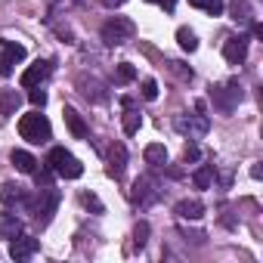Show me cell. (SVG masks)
<instances>
[{
    "instance_id": "obj_1",
    "label": "cell",
    "mask_w": 263,
    "mask_h": 263,
    "mask_svg": "<svg viewBox=\"0 0 263 263\" xmlns=\"http://www.w3.org/2000/svg\"><path fill=\"white\" fill-rule=\"evenodd\" d=\"M19 134H22V140H28V143H34V146H41V143H50L53 127H50L47 115L31 111V115H22V118H19Z\"/></svg>"
},
{
    "instance_id": "obj_2",
    "label": "cell",
    "mask_w": 263,
    "mask_h": 263,
    "mask_svg": "<svg viewBox=\"0 0 263 263\" xmlns=\"http://www.w3.org/2000/svg\"><path fill=\"white\" fill-rule=\"evenodd\" d=\"M47 167H50L56 177H65V180H78V177L84 174V164H81L71 152H65L62 146L50 149V155H47Z\"/></svg>"
},
{
    "instance_id": "obj_3",
    "label": "cell",
    "mask_w": 263,
    "mask_h": 263,
    "mask_svg": "<svg viewBox=\"0 0 263 263\" xmlns=\"http://www.w3.org/2000/svg\"><path fill=\"white\" fill-rule=\"evenodd\" d=\"M59 201H62L59 189H53V186H41V189H37V198H31V214H34V220H37L41 226H47V223L53 220Z\"/></svg>"
},
{
    "instance_id": "obj_4",
    "label": "cell",
    "mask_w": 263,
    "mask_h": 263,
    "mask_svg": "<svg viewBox=\"0 0 263 263\" xmlns=\"http://www.w3.org/2000/svg\"><path fill=\"white\" fill-rule=\"evenodd\" d=\"M134 22L130 19H124V16H111L105 25H102V41L108 44V47H121V44H127L130 37H134Z\"/></svg>"
},
{
    "instance_id": "obj_5",
    "label": "cell",
    "mask_w": 263,
    "mask_h": 263,
    "mask_svg": "<svg viewBox=\"0 0 263 263\" xmlns=\"http://www.w3.org/2000/svg\"><path fill=\"white\" fill-rule=\"evenodd\" d=\"M174 127L180 130L186 140H201L208 134L211 121H208V115H177L174 118Z\"/></svg>"
},
{
    "instance_id": "obj_6",
    "label": "cell",
    "mask_w": 263,
    "mask_h": 263,
    "mask_svg": "<svg viewBox=\"0 0 263 263\" xmlns=\"http://www.w3.org/2000/svg\"><path fill=\"white\" fill-rule=\"evenodd\" d=\"M25 59V47L16 41H0V78H10L13 68Z\"/></svg>"
},
{
    "instance_id": "obj_7",
    "label": "cell",
    "mask_w": 263,
    "mask_h": 263,
    "mask_svg": "<svg viewBox=\"0 0 263 263\" xmlns=\"http://www.w3.org/2000/svg\"><path fill=\"white\" fill-rule=\"evenodd\" d=\"M0 201L7 208H16V211H31V195L19 183H4L0 186Z\"/></svg>"
},
{
    "instance_id": "obj_8",
    "label": "cell",
    "mask_w": 263,
    "mask_h": 263,
    "mask_svg": "<svg viewBox=\"0 0 263 263\" xmlns=\"http://www.w3.org/2000/svg\"><path fill=\"white\" fill-rule=\"evenodd\" d=\"M211 99H214V105H217L220 111H232L235 102H241V87H238L235 81H229L226 87H214V90H211Z\"/></svg>"
},
{
    "instance_id": "obj_9",
    "label": "cell",
    "mask_w": 263,
    "mask_h": 263,
    "mask_svg": "<svg viewBox=\"0 0 263 263\" xmlns=\"http://www.w3.org/2000/svg\"><path fill=\"white\" fill-rule=\"evenodd\" d=\"M37 248H41V241L37 238H31V235H16V238H10V257L16 260V263H22V260H31L34 254H37Z\"/></svg>"
},
{
    "instance_id": "obj_10",
    "label": "cell",
    "mask_w": 263,
    "mask_h": 263,
    "mask_svg": "<svg viewBox=\"0 0 263 263\" xmlns=\"http://www.w3.org/2000/svg\"><path fill=\"white\" fill-rule=\"evenodd\" d=\"M130 198H134L140 208H146V204H152L158 198V189H155V183L149 177H137L134 180V189H130Z\"/></svg>"
},
{
    "instance_id": "obj_11",
    "label": "cell",
    "mask_w": 263,
    "mask_h": 263,
    "mask_svg": "<svg viewBox=\"0 0 263 263\" xmlns=\"http://www.w3.org/2000/svg\"><path fill=\"white\" fill-rule=\"evenodd\" d=\"M245 56H248V37H245V34H235V37H229V41L223 44V59H226L229 65H241Z\"/></svg>"
},
{
    "instance_id": "obj_12",
    "label": "cell",
    "mask_w": 263,
    "mask_h": 263,
    "mask_svg": "<svg viewBox=\"0 0 263 263\" xmlns=\"http://www.w3.org/2000/svg\"><path fill=\"white\" fill-rule=\"evenodd\" d=\"M47 74H50V62H47V59H37V62H31V65L22 71L19 84H22L25 90H31V87H37V84H44Z\"/></svg>"
},
{
    "instance_id": "obj_13",
    "label": "cell",
    "mask_w": 263,
    "mask_h": 263,
    "mask_svg": "<svg viewBox=\"0 0 263 263\" xmlns=\"http://www.w3.org/2000/svg\"><path fill=\"white\" fill-rule=\"evenodd\" d=\"M174 214H177L180 220H201V217H204V204H201L198 198H183V201H177Z\"/></svg>"
},
{
    "instance_id": "obj_14",
    "label": "cell",
    "mask_w": 263,
    "mask_h": 263,
    "mask_svg": "<svg viewBox=\"0 0 263 263\" xmlns=\"http://www.w3.org/2000/svg\"><path fill=\"white\" fill-rule=\"evenodd\" d=\"M124 167H127V149H124L121 143H115V146L108 149V174L118 180V177L124 174Z\"/></svg>"
},
{
    "instance_id": "obj_15",
    "label": "cell",
    "mask_w": 263,
    "mask_h": 263,
    "mask_svg": "<svg viewBox=\"0 0 263 263\" xmlns=\"http://www.w3.org/2000/svg\"><path fill=\"white\" fill-rule=\"evenodd\" d=\"M19 105H22V93L19 90H10V87L0 90V115H16Z\"/></svg>"
},
{
    "instance_id": "obj_16",
    "label": "cell",
    "mask_w": 263,
    "mask_h": 263,
    "mask_svg": "<svg viewBox=\"0 0 263 263\" xmlns=\"http://www.w3.org/2000/svg\"><path fill=\"white\" fill-rule=\"evenodd\" d=\"M62 115H65V124H68V130H71V137H74V140H84V137H87V124H84V118H81L71 105H65Z\"/></svg>"
},
{
    "instance_id": "obj_17",
    "label": "cell",
    "mask_w": 263,
    "mask_h": 263,
    "mask_svg": "<svg viewBox=\"0 0 263 263\" xmlns=\"http://www.w3.org/2000/svg\"><path fill=\"white\" fill-rule=\"evenodd\" d=\"M10 161H13V167H16V171H22V174H34V171H37V158H34L31 152L16 149V152L10 155Z\"/></svg>"
},
{
    "instance_id": "obj_18",
    "label": "cell",
    "mask_w": 263,
    "mask_h": 263,
    "mask_svg": "<svg viewBox=\"0 0 263 263\" xmlns=\"http://www.w3.org/2000/svg\"><path fill=\"white\" fill-rule=\"evenodd\" d=\"M22 232V220L16 214H0V238H16Z\"/></svg>"
},
{
    "instance_id": "obj_19",
    "label": "cell",
    "mask_w": 263,
    "mask_h": 263,
    "mask_svg": "<svg viewBox=\"0 0 263 263\" xmlns=\"http://www.w3.org/2000/svg\"><path fill=\"white\" fill-rule=\"evenodd\" d=\"M143 158H146V164H152V167H164V164H167V149H164L161 143H152V146H146Z\"/></svg>"
},
{
    "instance_id": "obj_20",
    "label": "cell",
    "mask_w": 263,
    "mask_h": 263,
    "mask_svg": "<svg viewBox=\"0 0 263 263\" xmlns=\"http://www.w3.org/2000/svg\"><path fill=\"white\" fill-rule=\"evenodd\" d=\"M121 124H124V134H127V137H134V134H140V127H143V115H140L137 108H124Z\"/></svg>"
},
{
    "instance_id": "obj_21",
    "label": "cell",
    "mask_w": 263,
    "mask_h": 263,
    "mask_svg": "<svg viewBox=\"0 0 263 263\" xmlns=\"http://www.w3.org/2000/svg\"><path fill=\"white\" fill-rule=\"evenodd\" d=\"M211 183H214V167H211V164H201V167L192 174V186H195V189H211Z\"/></svg>"
},
{
    "instance_id": "obj_22",
    "label": "cell",
    "mask_w": 263,
    "mask_h": 263,
    "mask_svg": "<svg viewBox=\"0 0 263 263\" xmlns=\"http://www.w3.org/2000/svg\"><path fill=\"white\" fill-rule=\"evenodd\" d=\"M177 44H180L186 53H195V50H198V37H195L192 28H177Z\"/></svg>"
},
{
    "instance_id": "obj_23",
    "label": "cell",
    "mask_w": 263,
    "mask_h": 263,
    "mask_svg": "<svg viewBox=\"0 0 263 263\" xmlns=\"http://www.w3.org/2000/svg\"><path fill=\"white\" fill-rule=\"evenodd\" d=\"M192 7H198V10H204L208 16H220L223 13V0H189Z\"/></svg>"
},
{
    "instance_id": "obj_24",
    "label": "cell",
    "mask_w": 263,
    "mask_h": 263,
    "mask_svg": "<svg viewBox=\"0 0 263 263\" xmlns=\"http://www.w3.org/2000/svg\"><path fill=\"white\" fill-rule=\"evenodd\" d=\"M115 78H118V84H130V81H137V68L130 65V62H121L118 71H115Z\"/></svg>"
},
{
    "instance_id": "obj_25",
    "label": "cell",
    "mask_w": 263,
    "mask_h": 263,
    "mask_svg": "<svg viewBox=\"0 0 263 263\" xmlns=\"http://www.w3.org/2000/svg\"><path fill=\"white\" fill-rule=\"evenodd\" d=\"M140 93H143V99H149V102H152V99H158V84H155L152 78H146V81H143V87H140Z\"/></svg>"
},
{
    "instance_id": "obj_26",
    "label": "cell",
    "mask_w": 263,
    "mask_h": 263,
    "mask_svg": "<svg viewBox=\"0 0 263 263\" xmlns=\"http://www.w3.org/2000/svg\"><path fill=\"white\" fill-rule=\"evenodd\" d=\"M28 99H31V105H34V108H44V105H47V90H41V84H37V87H31Z\"/></svg>"
},
{
    "instance_id": "obj_27",
    "label": "cell",
    "mask_w": 263,
    "mask_h": 263,
    "mask_svg": "<svg viewBox=\"0 0 263 263\" xmlns=\"http://www.w3.org/2000/svg\"><path fill=\"white\" fill-rule=\"evenodd\" d=\"M81 204H84V208H93L96 214H102V211H105V208H102V201H99L93 192H81Z\"/></svg>"
},
{
    "instance_id": "obj_28",
    "label": "cell",
    "mask_w": 263,
    "mask_h": 263,
    "mask_svg": "<svg viewBox=\"0 0 263 263\" xmlns=\"http://www.w3.org/2000/svg\"><path fill=\"white\" fill-rule=\"evenodd\" d=\"M134 241H137V248H143V245L149 241V223H146V220L137 223V229H134Z\"/></svg>"
},
{
    "instance_id": "obj_29",
    "label": "cell",
    "mask_w": 263,
    "mask_h": 263,
    "mask_svg": "<svg viewBox=\"0 0 263 263\" xmlns=\"http://www.w3.org/2000/svg\"><path fill=\"white\" fill-rule=\"evenodd\" d=\"M232 19H235V22H248V19H251V16H248V4H245V0H241V4H238V0L232 4Z\"/></svg>"
},
{
    "instance_id": "obj_30",
    "label": "cell",
    "mask_w": 263,
    "mask_h": 263,
    "mask_svg": "<svg viewBox=\"0 0 263 263\" xmlns=\"http://www.w3.org/2000/svg\"><path fill=\"white\" fill-rule=\"evenodd\" d=\"M171 68H174V71H177L183 81H192V68H186L183 62H171Z\"/></svg>"
},
{
    "instance_id": "obj_31",
    "label": "cell",
    "mask_w": 263,
    "mask_h": 263,
    "mask_svg": "<svg viewBox=\"0 0 263 263\" xmlns=\"http://www.w3.org/2000/svg\"><path fill=\"white\" fill-rule=\"evenodd\" d=\"M198 155H201V152H198V146H195V143H186V152H183L186 164H189V161H198Z\"/></svg>"
},
{
    "instance_id": "obj_32",
    "label": "cell",
    "mask_w": 263,
    "mask_h": 263,
    "mask_svg": "<svg viewBox=\"0 0 263 263\" xmlns=\"http://www.w3.org/2000/svg\"><path fill=\"white\" fill-rule=\"evenodd\" d=\"M149 4H158V7H164L167 13L174 10V4H177V0H149Z\"/></svg>"
},
{
    "instance_id": "obj_33",
    "label": "cell",
    "mask_w": 263,
    "mask_h": 263,
    "mask_svg": "<svg viewBox=\"0 0 263 263\" xmlns=\"http://www.w3.org/2000/svg\"><path fill=\"white\" fill-rule=\"evenodd\" d=\"M121 102H124V108H137V102H134V96H124Z\"/></svg>"
},
{
    "instance_id": "obj_34",
    "label": "cell",
    "mask_w": 263,
    "mask_h": 263,
    "mask_svg": "<svg viewBox=\"0 0 263 263\" xmlns=\"http://www.w3.org/2000/svg\"><path fill=\"white\" fill-rule=\"evenodd\" d=\"M251 177H254V180H260V177H263V171H260V164H254V167H251Z\"/></svg>"
},
{
    "instance_id": "obj_35",
    "label": "cell",
    "mask_w": 263,
    "mask_h": 263,
    "mask_svg": "<svg viewBox=\"0 0 263 263\" xmlns=\"http://www.w3.org/2000/svg\"><path fill=\"white\" fill-rule=\"evenodd\" d=\"M102 4H105V7H121L124 0H102Z\"/></svg>"
}]
</instances>
